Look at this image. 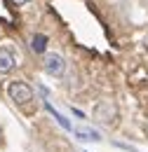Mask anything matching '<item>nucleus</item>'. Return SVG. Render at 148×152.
<instances>
[{
    "instance_id": "1",
    "label": "nucleus",
    "mask_w": 148,
    "mask_h": 152,
    "mask_svg": "<svg viewBox=\"0 0 148 152\" xmlns=\"http://www.w3.org/2000/svg\"><path fill=\"white\" fill-rule=\"evenodd\" d=\"M7 94H10V98H12L17 105H26L28 101H33V89H31V84L24 82V80H14V82H10Z\"/></svg>"
},
{
    "instance_id": "2",
    "label": "nucleus",
    "mask_w": 148,
    "mask_h": 152,
    "mask_svg": "<svg viewBox=\"0 0 148 152\" xmlns=\"http://www.w3.org/2000/svg\"><path fill=\"white\" fill-rule=\"evenodd\" d=\"M42 66H45V73L47 75H54L59 77L64 73V68H66V61L61 54H54V52H50V54H45V61H42Z\"/></svg>"
},
{
    "instance_id": "3",
    "label": "nucleus",
    "mask_w": 148,
    "mask_h": 152,
    "mask_svg": "<svg viewBox=\"0 0 148 152\" xmlns=\"http://www.w3.org/2000/svg\"><path fill=\"white\" fill-rule=\"evenodd\" d=\"M94 117L99 119V122H104V124H111L115 122V105H113L111 101H99L96 105H94Z\"/></svg>"
},
{
    "instance_id": "4",
    "label": "nucleus",
    "mask_w": 148,
    "mask_h": 152,
    "mask_svg": "<svg viewBox=\"0 0 148 152\" xmlns=\"http://www.w3.org/2000/svg\"><path fill=\"white\" fill-rule=\"evenodd\" d=\"M14 66H17V56H14V52H12L10 47H0V75L12 73Z\"/></svg>"
},
{
    "instance_id": "5",
    "label": "nucleus",
    "mask_w": 148,
    "mask_h": 152,
    "mask_svg": "<svg viewBox=\"0 0 148 152\" xmlns=\"http://www.w3.org/2000/svg\"><path fill=\"white\" fill-rule=\"evenodd\" d=\"M73 136L82 143H99L101 140V133L90 129V126H73Z\"/></svg>"
},
{
    "instance_id": "6",
    "label": "nucleus",
    "mask_w": 148,
    "mask_h": 152,
    "mask_svg": "<svg viewBox=\"0 0 148 152\" xmlns=\"http://www.w3.org/2000/svg\"><path fill=\"white\" fill-rule=\"evenodd\" d=\"M31 49H33L36 54H42V52L47 49V38H45L42 33H36V35L31 38Z\"/></svg>"
},
{
    "instance_id": "7",
    "label": "nucleus",
    "mask_w": 148,
    "mask_h": 152,
    "mask_svg": "<svg viewBox=\"0 0 148 152\" xmlns=\"http://www.w3.org/2000/svg\"><path fill=\"white\" fill-rule=\"evenodd\" d=\"M45 108H47V113L52 115V117H54V119L59 122V124H61V126H64V129H66V131H73V124H71V122H68V119H66V117H64L61 113H56V110L52 108V105H50V103H45Z\"/></svg>"
},
{
    "instance_id": "8",
    "label": "nucleus",
    "mask_w": 148,
    "mask_h": 152,
    "mask_svg": "<svg viewBox=\"0 0 148 152\" xmlns=\"http://www.w3.org/2000/svg\"><path fill=\"white\" fill-rule=\"evenodd\" d=\"M115 148H120V150H125V152H139L136 148H132V145H125V143H115Z\"/></svg>"
},
{
    "instance_id": "9",
    "label": "nucleus",
    "mask_w": 148,
    "mask_h": 152,
    "mask_svg": "<svg viewBox=\"0 0 148 152\" xmlns=\"http://www.w3.org/2000/svg\"><path fill=\"white\" fill-rule=\"evenodd\" d=\"M14 2H17V5H21V2H28V0H14Z\"/></svg>"
}]
</instances>
